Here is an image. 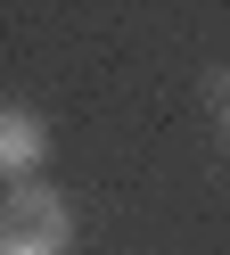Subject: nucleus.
Here are the masks:
<instances>
[{
	"instance_id": "1",
	"label": "nucleus",
	"mask_w": 230,
	"mask_h": 255,
	"mask_svg": "<svg viewBox=\"0 0 230 255\" xmlns=\"http://www.w3.org/2000/svg\"><path fill=\"white\" fill-rule=\"evenodd\" d=\"M74 247V206L49 181L8 189V214H0V255H66Z\"/></svg>"
},
{
	"instance_id": "2",
	"label": "nucleus",
	"mask_w": 230,
	"mask_h": 255,
	"mask_svg": "<svg viewBox=\"0 0 230 255\" xmlns=\"http://www.w3.org/2000/svg\"><path fill=\"white\" fill-rule=\"evenodd\" d=\"M41 156H49V132H41V116H33V107H0V173L25 189L33 173H41Z\"/></svg>"
},
{
	"instance_id": "3",
	"label": "nucleus",
	"mask_w": 230,
	"mask_h": 255,
	"mask_svg": "<svg viewBox=\"0 0 230 255\" xmlns=\"http://www.w3.org/2000/svg\"><path fill=\"white\" fill-rule=\"evenodd\" d=\"M222 140H230V107H222Z\"/></svg>"
}]
</instances>
